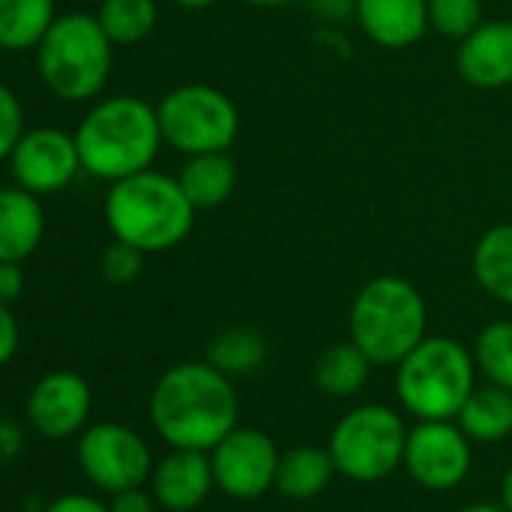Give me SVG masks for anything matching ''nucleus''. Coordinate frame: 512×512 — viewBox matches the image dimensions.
Masks as SVG:
<instances>
[{"instance_id": "obj_1", "label": "nucleus", "mask_w": 512, "mask_h": 512, "mask_svg": "<svg viewBox=\"0 0 512 512\" xmlns=\"http://www.w3.org/2000/svg\"><path fill=\"white\" fill-rule=\"evenodd\" d=\"M148 413L172 449L211 452L238 425V395L211 362H181L157 380Z\"/></svg>"}, {"instance_id": "obj_2", "label": "nucleus", "mask_w": 512, "mask_h": 512, "mask_svg": "<svg viewBox=\"0 0 512 512\" xmlns=\"http://www.w3.org/2000/svg\"><path fill=\"white\" fill-rule=\"evenodd\" d=\"M73 136L82 169L109 184L151 169L163 145L157 109L127 94L97 103Z\"/></svg>"}, {"instance_id": "obj_3", "label": "nucleus", "mask_w": 512, "mask_h": 512, "mask_svg": "<svg viewBox=\"0 0 512 512\" xmlns=\"http://www.w3.org/2000/svg\"><path fill=\"white\" fill-rule=\"evenodd\" d=\"M103 211L112 235L145 253L172 250L196 223V208L184 196L178 178L154 169L115 181Z\"/></svg>"}, {"instance_id": "obj_4", "label": "nucleus", "mask_w": 512, "mask_h": 512, "mask_svg": "<svg viewBox=\"0 0 512 512\" xmlns=\"http://www.w3.org/2000/svg\"><path fill=\"white\" fill-rule=\"evenodd\" d=\"M425 332L428 308L407 278H371L350 305V341L371 359V365H398Z\"/></svg>"}, {"instance_id": "obj_5", "label": "nucleus", "mask_w": 512, "mask_h": 512, "mask_svg": "<svg viewBox=\"0 0 512 512\" xmlns=\"http://www.w3.org/2000/svg\"><path fill=\"white\" fill-rule=\"evenodd\" d=\"M473 350L446 335H425L395 365V395L416 419H455L476 389Z\"/></svg>"}, {"instance_id": "obj_6", "label": "nucleus", "mask_w": 512, "mask_h": 512, "mask_svg": "<svg viewBox=\"0 0 512 512\" xmlns=\"http://www.w3.org/2000/svg\"><path fill=\"white\" fill-rule=\"evenodd\" d=\"M112 40L100 28L97 16L70 13L55 19L43 43L37 46V64L46 88L67 100H94L112 73Z\"/></svg>"}, {"instance_id": "obj_7", "label": "nucleus", "mask_w": 512, "mask_h": 512, "mask_svg": "<svg viewBox=\"0 0 512 512\" xmlns=\"http://www.w3.org/2000/svg\"><path fill=\"white\" fill-rule=\"evenodd\" d=\"M407 431L410 428L392 407L362 404L335 422L326 449L341 476L368 485L392 476L404 464Z\"/></svg>"}, {"instance_id": "obj_8", "label": "nucleus", "mask_w": 512, "mask_h": 512, "mask_svg": "<svg viewBox=\"0 0 512 512\" xmlns=\"http://www.w3.org/2000/svg\"><path fill=\"white\" fill-rule=\"evenodd\" d=\"M157 118L163 142L184 157L226 151L241 130L235 103L211 85H181L169 91L157 106Z\"/></svg>"}, {"instance_id": "obj_9", "label": "nucleus", "mask_w": 512, "mask_h": 512, "mask_svg": "<svg viewBox=\"0 0 512 512\" xmlns=\"http://www.w3.org/2000/svg\"><path fill=\"white\" fill-rule=\"evenodd\" d=\"M76 458L88 482L109 494L142 485L145 479H151L154 470L151 449L142 434L118 422H100L85 428L79 437Z\"/></svg>"}, {"instance_id": "obj_10", "label": "nucleus", "mask_w": 512, "mask_h": 512, "mask_svg": "<svg viewBox=\"0 0 512 512\" xmlns=\"http://www.w3.org/2000/svg\"><path fill=\"white\" fill-rule=\"evenodd\" d=\"M214 482L226 497L256 500L275 488L281 452L275 440L250 425H235L211 452Z\"/></svg>"}, {"instance_id": "obj_11", "label": "nucleus", "mask_w": 512, "mask_h": 512, "mask_svg": "<svg viewBox=\"0 0 512 512\" xmlns=\"http://www.w3.org/2000/svg\"><path fill=\"white\" fill-rule=\"evenodd\" d=\"M470 437L455 419H419L407 431L404 467L428 491H449L470 473Z\"/></svg>"}, {"instance_id": "obj_12", "label": "nucleus", "mask_w": 512, "mask_h": 512, "mask_svg": "<svg viewBox=\"0 0 512 512\" xmlns=\"http://www.w3.org/2000/svg\"><path fill=\"white\" fill-rule=\"evenodd\" d=\"M10 169L19 187L49 196L73 184L82 169L76 136L58 127H37L19 139L10 154Z\"/></svg>"}, {"instance_id": "obj_13", "label": "nucleus", "mask_w": 512, "mask_h": 512, "mask_svg": "<svg viewBox=\"0 0 512 512\" xmlns=\"http://www.w3.org/2000/svg\"><path fill=\"white\" fill-rule=\"evenodd\" d=\"M91 386L76 371L46 374L28 395V422L37 434L61 440L79 434L91 416Z\"/></svg>"}, {"instance_id": "obj_14", "label": "nucleus", "mask_w": 512, "mask_h": 512, "mask_svg": "<svg viewBox=\"0 0 512 512\" xmlns=\"http://www.w3.org/2000/svg\"><path fill=\"white\" fill-rule=\"evenodd\" d=\"M455 67L458 76L479 91H500L512 85V22L485 19L458 43Z\"/></svg>"}, {"instance_id": "obj_15", "label": "nucleus", "mask_w": 512, "mask_h": 512, "mask_svg": "<svg viewBox=\"0 0 512 512\" xmlns=\"http://www.w3.org/2000/svg\"><path fill=\"white\" fill-rule=\"evenodd\" d=\"M217 488L211 455L202 449H172L151 470V494L169 512H190Z\"/></svg>"}, {"instance_id": "obj_16", "label": "nucleus", "mask_w": 512, "mask_h": 512, "mask_svg": "<svg viewBox=\"0 0 512 512\" xmlns=\"http://www.w3.org/2000/svg\"><path fill=\"white\" fill-rule=\"evenodd\" d=\"M353 16L362 34L389 52L410 49L428 28V0H356Z\"/></svg>"}, {"instance_id": "obj_17", "label": "nucleus", "mask_w": 512, "mask_h": 512, "mask_svg": "<svg viewBox=\"0 0 512 512\" xmlns=\"http://www.w3.org/2000/svg\"><path fill=\"white\" fill-rule=\"evenodd\" d=\"M46 214L40 196L25 187L0 190V263H22L40 247Z\"/></svg>"}, {"instance_id": "obj_18", "label": "nucleus", "mask_w": 512, "mask_h": 512, "mask_svg": "<svg viewBox=\"0 0 512 512\" xmlns=\"http://www.w3.org/2000/svg\"><path fill=\"white\" fill-rule=\"evenodd\" d=\"M470 269L488 299L512 308V223H497L479 235Z\"/></svg>"}, {"instance_id": "obj_19", "label": "nucleus", "mask_w": 512, "mask_h": 512, "mask_svg": "<svg viewBox=\"0 0 512 512\" xmlns=\"http://www.w3.org/2000/svg\"><path fill=\"white\" fill-rule=\"evenodd\" d=\"M178 184L184 196L193 202L196 211L217 208L223 205L238 184V169L235 160L226 151H208V154H193L178 172Z\"/></svg>"}, {"instance_id": "obj_20", "label": "nucleus", "mask_w": 512, "mask_h": 512, "mask_svg": "<svg viewBox=\"0 0 512 512\" xmlns=\"http://www.w3.org/2000/svg\"><path fill=\"white\" fill-rule=\"evenodd\" d=\"M338 473L332 452L317 446H296L290 452H281L275 488L290 500H311L326 491L332 476Z\"/></svg>"}, {"instance_id": "obj_21", "label": "nucleus", "mask_w": 512, "mask_h": 512, "mask_svg": "<svg viewBox=\"0 0 512 512\" xmlns=\"http://www.w3.org/2000/svg\"><path fill=\"white\" fill-rule=\"evenodd\" d=\"M461 431L476 443H497L512 434V392L494 383L476 386L455 416Z\"/></svg>"}, {"instance_id": "obj_22", "label": "nucleus", "mask_w": 512, "mask_h": 512, "mask_svg": "<svg viewBox=\"0 0 512 512\" xmlns=\"http://www.w3.org/2000/svg\"><path fill=\"white\" fill-rule=\"evenodd\" d=\"M55 19V0H0V49H37Z\"/></svg>"}, {"instance_id": "obj_23", "label": "nucleus", "mask_w": 512, "mask_h": 512, "mask_svg": "<svg viewBox=\"0 0 512 512\" xmlns=\"http://www.w3.org/2000/svg\"><path fill=\"white\" fill-rule=\"evenodd\" d=\"M371 359L353 344H332L329 350L320 353L317 365H314V383L320 392L332 395V398H350L356 392H362V386L371 377Z\"/></svg>"}, {"instance_id": "obj_24", "label": "nucleus", "mask_w": 512, "mask_h": 512, "mask_svg": "<svg viewBox=\"0 0 512 512\" xmlns=\"http://www.w3.org/2000/svg\"><path fill=\"white\" fill-rule=\"evenodd\" d=\"M266 356H269L266 338L250 326H229V329L217 332L205 350V362H211L226 377L253 374L266 362Z\"/></svg>"}, {"instance_id": "obj_25", "label": "nucleus", "mask_w": 512, "mask_h": 512, "mask_svg": "<svg viewBox=\"0 0 512 512\" xmlns=\"http://www.w3.org/2000/svg\"><path fill=\"white\" fill-rule=\"evenodd\" d=\"M97 22L115 46H136L151 37L157 25V4L154 0H103Z\"/></svg>"}, {"instance_id": "obj_26", "label": "nucleus", "mask_w": 512, "mask_h": 512, "mask_svg": "<svg viewBox=\"0 0 512 512\" xmlns=\"http://www.w3.org/2000/svg\"><path fill=\"white\" fill-rule=\"evenodd\" d=\"M473 362L485 383L512 392V320H494L473 341Z\"/></svg>"}, {"instance_id": "obj_27", "label": "nucleus", "mask_w": 512, "mask_h": 512, "mask_svg": "<svg viewBox=\"0 0 512 512\" xmlns=\"http://www.w3.org/2000/svg\"><path fill=\"white\" fill-rule=\"evenodd\" d=\"M485 22L482 0H428V28L446 40H464Z\"/></svg>"}, {"instance_id": "obj_28", "label": "nucleus", "mask_w": 512, "mask_h": 512, "mask_svg": "<svg viewBox=\"0 0 512 512\" xmlns=\"http://www.w3.org/2000/svg\"><path fill=\"white\" fill-rule=\"evenodd\" d=\"M145 250L127 244V241H118L109 244L100 256V275L115 284V287H124V284H133L139 275H142V266H145Z\"/></svg>"}, {"instance_id": "obj_29", "label": "nucleus", "mask_w": 512, "mask_h": 512, "mask_svg": "<svg viewBox=\"0 0 512 512\" xmlns=\"http://www.w3.org/2000/svg\"><path fill=\"white\" fill-rule=\"evenodd\" d=\"M22 136H25L22 103L4 82H0V160H10V154Z\"/></svg>"}, {"instance_id": "obj_30", "label": "nucleus", "mask_w": 512, "mask_h": 512, "mask_svg": "<svg viewBox=\"0 0 512 512\" xmlns=\"http://www.w3.org/2000/svg\"><path fill=\"white\" fill-rule=\"evenodd\" d=\"M19 350V323L10 311V305L0 302V368H4Z\"/></svg>"}, {"instance_id": "obj_31", "label": "nucleus", "mask_w": 512, "mask_h": 512, "mask_svg": "<svg viewBox=\"0 0 512 512\" xmlns=\"http://www.w3.org/2000/svg\"><path fill=\"white\" fill-rule=\"evenodd\" d=\"M157 500H154V494H148V491H142V485H136V488H127V491H118L115 497H112V512H157Z\"/></svg>"}, {"instance_id": "obj_32", "label": "nucleus", "mask_w": 512, "mask_h": 512, "mask_svg": "<svg viewBox=\"0 0 512 512\" xmlns=\"http://www.w3.org/2000/svg\"><path fill=\"white\" fill-rule=\"evenodd\" d=\"M22 293H25L22 263H0V302L13 305Z\"/></svg>"}, {"instance_id": "obj_33", "label": "nucleus", "mask_w": 512, "mask_h": 512, "mask_svg": "<svg viewBox=\"0 0 512 512\" xmlns=\"http://www.w3.org/2000/svg\"><path fill=\"white\" fill-rule=\"evenodd\" d=\"M46 512H112V509L88 494H64V497L52 500Z\"/></svg>"}, {"instance_id": "obj_34", "label": "nucleus", "mask_w": 512, "mask_h": 512, "mask_svg": "<svg viewBox=\"0 0 512 512\" xmlns=\"http://www.w3.org/2000/svg\"><path fill=\"white\" fill-rule=\"evenodd\" d=\"M500 503L512 512V467L503 473V482H500Z\"/></svg>"}, {"instance_id": "obj_35", "label": "nucleus", "mask_w": 512, "mask_h": 512, "mask_svg": "<svg viewBox=\"0 0 512 512\" xmlns=\"http://www.w3.org/2000/svg\"><path fill=\"white\" fill-rule=\"evenodd\" d=\"M458 512H509L503 503H473V506H464Z\"/></svg>"}, {"instance_id": "obj_36", "label": "nucleus", "mask_w": 512, "mask_h": 512, "mask_svg": "<svg viewBox=\"0 0 512 512\" xmlns=\"http://www.w3.org/2000/svg\"><path fill=\"white\" fill-rule=\"evenodd\" d=\"M250 7H263V10H278V7H287V4H296V0H244Z\"/></svg>"}, {"instance_id": "obj_37", "label": "nucleus", "mask_w": 512, "mask_h": 512, "mask_svg": "<svg viewBox=\"0 0 512 512\" xmlns=\"http://www.w3.org/2000/svg\"><path fill=\"white\" fill-rule=\"evenodd\" d=\"M172 4L181 7V10H205V7L217 4V0H172Z\"/></svg>"}]
</instances>
